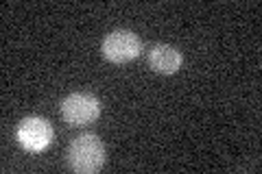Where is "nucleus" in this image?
Listing matches in <instances>:
<instances>
[{
    "label": "nucleus",
    "instance_id": "20e7f679",
    "mask_svg": "<svg viewBox=\"0 0 262 174\" xmlns=\"http://www.w3.org/2000/svg\"><path fill=\"white\" fill-rule=\"evenodd\" d=\"M55 131L51 127V122H46L44 118H27L20 122L18 127V142L27 153H44L48 146L53 144Z\"/></svg>",
    "mask_w": 262,
    "mask_h": 174
},
{
    "label": "nucleus",
    "instance_id": "7ed1b4c3",
    "mask_svg": "<svg viewBox=\"0 0 262 174\" xmlns=\"http://www.w3.org/2000/svg\"><path fill=\"white\" fill-rule=\"evenodd\" d=\"M101 53L110 63H129L138 59V55L142 53V41L136 33L118 29L112 31L110 35H105L101 44Z\"/></svg>",
    "mask_w": 262,
    "mask_h": 174
},
{
    "label": "nucleus",
    "instance_id": "f03ea898",
    "mask_svg": "<svg viewBox=\"0 0 262 174\" xmlns=\"http://www.w3.org/2000/svg\"><path fill=\"white\" fill-rule=\"evenodd\" d=\"M101 115V103L94 94L75 92L61 103V118L68 127H88Z\"/></svg>",
    "mask_w": 262,
    "mask_h": 174
},
{
    "label": "nucleus",
    "instance_id": "f257e3e1",
    "mask_svg": "<svg viewBox=\"0 0 262 174\" xmlns=\"http://www.w3.org/2000/svg\"><path fill=\"white\" fill-rule=\"evenodd\" d=\"M68 163L79 174H94L105 165V146L92 133L72 139L68 148Z\"/></svg>",
    "mask_w": 262,
    "mask_h": 174
},
{
    "label": "nucleus",
    "instance_id": "39448f33",
    "mask_svg": "<svg viewBox=\"0 0 262 174\" xmlns=\"http://www.w3.org/2000/svg\"><path fill=\"white\" fill-rule=\"evenodd\" d=\"M182 53L168 44H158L149 53V65L153 72L164 74V77H173L182 68Z\"/></svg>",
    "mask_w": 262,
    "mask_h": 174
}]
</instances>
